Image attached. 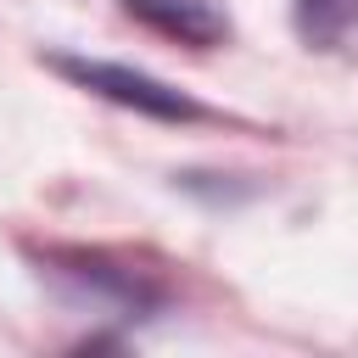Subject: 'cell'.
I'll return each instance as SVG.
<instances>
[{
	"mask_svg": "<svg viewBox=\"0 0 358 358\" xmlns=\"http://www.w3.org/2000/svg\"><path fill=\"white\" fill-rule=\"evenodd\" d=\"M50 67H56L62 78H73L78 90H90V95H101V101H112V106H123V112L157 117V123H201V117H213L196 95H185V90H173L168 78H151V73H140V67H129V62L50 56Z\"/></svg>",
	"mask_w": 358,
	"mask_h": 358,
	"instance_id": "obj_1",
	"label": "cell"
},
{
	"mask_svg": "<svg viewBox=\"0 0 358 358\" xmlns=\"http://www.w3.org/2000/svg\"><path fill=\"white\" fill-rule=\"evenodd\" d=\"M129 17L185 39V45H218L224 39V17L207 0H129Z\"/></svg>",
	"mask_w": 358,
	"mask_h": 358,
	"instance_id": "obj_2",
	"label": "cell"
},
{
	"mask_svg": "<svg viewBox=\"0 0 358 358\" xmlns=\"http://www.w3.org/2000/svg\"><path fill=\"white\" fill-rule=\"evenodd\" d=\"M291 22H296L302 45L336 50V45L358 39V0H291Z\"/></svg>",
	"mask_w": 358,
	"mask_h": 358,
	"instance_id": "obj_3",
	"label": "cell"
}]
</instances>
